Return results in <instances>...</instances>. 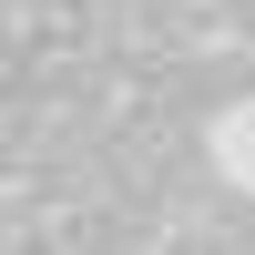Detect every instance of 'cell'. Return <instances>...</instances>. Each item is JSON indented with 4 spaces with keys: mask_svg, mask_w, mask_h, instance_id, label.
<instances>
[{
    "mask_svg": "<svg viewBox=\"0 0 255 255\" xmlns=\"http://www.w3.org/2000/svg\"><path fill=\"white\" fill-rule=\"evenodd\" d=\"M204 163H215L235 194H255V102H225V113L204 123Z\"/></svg>",
    "mask_w": 255,
    "mask_h": 255,
    "instance_id": "6da1fadb",
    "label": "cell"
}]
</instances>
